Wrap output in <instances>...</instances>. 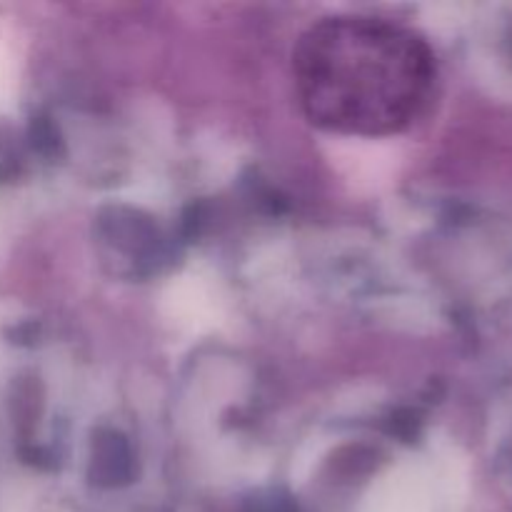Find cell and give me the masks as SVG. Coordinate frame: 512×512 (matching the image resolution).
<instances>
[{
  "mask_svg": "<svg viewBox=\"0 0 512 512\" xmlns=\"http://www.w3.org/2000/svg\"><path fill=\"white\" fill-rule=\"evenodd\" d=\"M435 63L413 30L380 18H330L303 35L295 88L310 118L348 135H393L430 103Z\"/></svg>",
  "mask_w": 512,
  "mask_h": 512,
  "instance_id": "obj_1",
  "label": "cell"
}]
</instances>
